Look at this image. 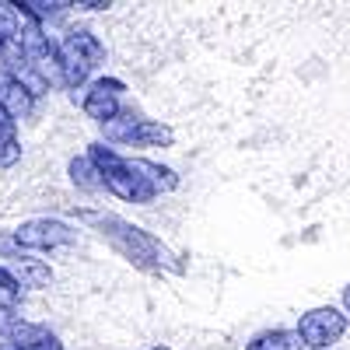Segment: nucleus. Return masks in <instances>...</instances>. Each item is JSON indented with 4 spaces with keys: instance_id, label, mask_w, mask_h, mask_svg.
<instances>
[{
    "instance_id": "15",
    "label": "nucleus",
    "mask_w": 350,
    "mask_h": 350,
    "mask_svg": "<svg viewBox=\"0 0 350 350\" xmlns=\"http://www.w3.org/2000/svg\"><path fill=\"white\" fill-rule=\"evenodd\" d=\"M21 301V287L18 280L8 273V267H0V312H14Z\"/></svg>"
},
{
    "instance_id": "14",
    "label": "nucleus",
    "mask_w": 350,
    "mask_h": 350,
    "mask_svg": "<svg viewBox=\"0 0 350 350\" xmlns=\"http://www.w3.org/2000/svg\"><path fill=\"white\" fill-rule=\"evenodd\" d=\"M21 36V11L18 4L0 0V39H18Z\"/></svg>"
},
{
    "instance_id": "13",
    "label": "nucleus",
    "mask_w": 350,
    "mask_h": 350,
    "mask_svg": "<svg viewBox=\"0 0 350 350\" xmlns=\"http://www.w3.org/2000/svg\"><path fill=\"white\" fill-rule=\"evenodd\" d=\"M295 347V333H287V329H267V333H259L245 350H291Z\"/></svg>"
},
{
    "instance_id": "12",
    "label": "nucleus",
    "mask_w": 350,
    "mask_h": 350,
    "mask_svg": "<svg viewBox=\"0 0 350 350\" xmlns=\"http://www.w3.org/2000/svg\"><path fill=\"white\" fill-rule=\"evenodd\" d=\"M70 183H74L77 189H88V193L102 189V175H98L95 161L88 158V154H81V158H74V161H70Z\"/></svg>"
},
{
    "instance_id": "11",
    "label": "nucleus",
    "mask_w": 350,
    "mask_h": 350,
    "mask_svg": "<svg viewBox=\"0 0 350 350\" xmlns=\"http://www.w3.org/2000/svg\"><path fill=\"white\" fill-rule=\"evenodd\" d=\"M130 165H133V172H137L154 193L179 189V175H175L168 165H158V161H148V158H130Z\"/></svg>"
},
{
    "instance_id": "4",
    "label": "nucleus",
    "mask_w": 350,
    "mask_h": 350,
    "mask_svg": "<svg viewBox=\"0 0 350 350\" xmlns=\"http://www.w3.org/2000/svg\"><path fill=\"white\" fill-rule=\"evenodd\" d=\"M109 144H133V148H172L175 130L158 120H140L133 112H120L109 123H102Z\"/></svg>"
},
{
    "instance_id": "6",
    "label": "nucleus",
    "mask_w": 350,
    "mask_h": 350,
    "mask_svg": "<svg viewBox=\"0 0 350 350\" xmlns=\"http://www.w3.org/2000/svg\"><path fill=\"white\" fill-rule=\"evenodd\" d=\"M14 242L21 249H39V252H49V249H64V245H74L77 242V231L56 217H32L14 228Z\"/></svg>"
},
{
    "instance_id": "9",
    "label": "nucleus",
    "mask_w": 350,
    "mask_h": 350,
    "mask_svg": "<svg viewBox=\"0 0 350 350\" xmlns=\"http://www.w3.org/2000/svg\"><path fill=\"white\" fill-rule=\"evenodd\" d=\"M0 109H4V116H8L11 123L28 120V116H32V109H36V98L28 95L11 74H4V70H0Z\"/></svg>"
},
{
    "instance_id": "19",
    "label": "nucleus",
    "mask_w": 350,
    "mask_h": 350,
    "mask_svg": "<svg viewBox=\"0 0 350 350\" xmlns=\"http://www.w3.org/2000/svg\"><path fill=\"white\" fill-rule=\"evenodd\" d=\"M343 308H347V312H350V284H347V287H343Z\"/></svg>"
},
{
    "instance_id": "18",
    "label": "nucleus",
    "mask_w": 350,
    "mask_h": 350,
    "mask_svg": "<svg viewBox=\"0 0 350 350\" xmlns=\"http://www.w3.org/2000/svg\"><path fill=\"white\" fill-rule=\"evenodd\" d=\"M0 137H14V123L4 116V109H0Z\"/></svg>"
},
{
    "instance_id": "2",
    "label": "nucleus",
    "mask_w": 350,
    "mask_h": 350,
    "mask_svg": "<svg viewBox=\"0 0 350 350\" xmlns=\"http://www.w3.org/2000/svg\"><path fill=\"white\" fill-rule=\"evenodd\" d=\"M56 60H60V84L77 92V88H84L88 77L105 64V46L92 32L74 28V32H67L56 42Z\"/></svg>"
},
{
    "instance_id": "10",
    "label": "nucleus",
    "mask_w": 350,
    "mask_h": 350,
    "mask_svg": "<svg viewBox=\"0 0 350 350\" xmlns=\"http://www.w3.org/2000/svg\"><path fill=\"white\" fill-rule=\"evenodd\" d=\"M11 277L18 280V287H46L53 280V270L46 267L42 259H32V256H21V252H11Z\"/></svg>"
},
{
    "instance_id": "7",
    "label": "nucleus",
    "mask_w": 350,
    "mask_h": 350,
    "mask_svg": "<svg viewBox=\"0 0 350 350\" xmlns=\"http://www.w3.org/2000/svg\"><path fill=\"white\" fill-rule=\"evenodd\" d=\"M123 92H126V84L120 81V77H98V81H92L88 84V92H84V102H81V109L92 116V120H98V123H109L112 116H120L123 109H120V98H123Z\"/></svg>"
},
{
    "instance_id": "20",
    "label": "nucleus",
    "mask_w": 350,
    "mask_h": 350,
    "mask_svg": "<svg viewBox=\"0 0 350 350\" xmlns=\"http://www.w3.org/2000/svg\"><path fill=\"white\" fill-rule=\"evenodd\" d=\"M151 350H172V347H165V343H158V347H151Z\"/></svg>"
},
{
    "instance_id": "1",
    "label": "nucleus",
    "mask_w": 350,
    "mask_h": 350,
    "mask_svg": "<svg viewBox=\"0 0 350 350\" xmlns=\"http://www.w3.org/2000/svg\"><path fill=\"white\" fill-rule=\"evenodd\" d=\"M95 224L102 228V235L120 249L130 262H137V267H144V270L172 267V252L154 235H148L144 228H137V224H130L123 217H95Z\"/></svg>"
},
{
    "instance_id": "8",
    "label": "nucleus",
    "mask_w": 350,
    "mask_h": 350,
    "mask_svg": "<svg viewBox=\"0 0 350 350\" xmlns=\"http://www.w3.org/2000/svg\"><path fill=\"white\" fill-rule=\"evenodd\" d=\"M0 350H64V343L49 326L11 319L8 323V340L0 343Z\"/></svg>"
},
{
    "instance_id": "16",
    "label": "nucleus",
    "mask_w": 350,
    "mask_h": 350,
    "mask_svg": "<svg viewBox=\"0 0 350 350\" xmlns=\"http://www.w3.org/2000/svg\"><path fill=\"white\" fill-rule=\"evenodd\" d=\"M21 161V144L14 137H0V168H14Z\"/></svg>"
},
{
    "instance_id": "3",
    "label": "nucleus",
    "mask_w": 350,
    "mask_h": 350,
    "mask_svg": "<svg viewBox=\"0 0 350 350\" xmlns=\"http://www.w3.org/2000/svg\"><path fill=\"white\" fill-rule=\"evenodd\" d=\"M88 158L95 161V168H98V175H102V186H105L112 196H120V200H126V203H151V200L158 196V193L133 172L130 158H120L112 148H105V144H92Z\"/></svg>"
},
{
    "instance_id": "17",
    "label": "nucleus",
    "mask_w": 350,
    "mask_h": 350,
    "mask_svg": "<svg viewBox=\"0 0 350 350\" xmlns=\"http://www.w3.org/2000/svg\"><path fill=\"white\" fill-rule=\"evenodd\" d=\"M70 8H81V11H105V8H112L109 0H77V4H70Z\"/></svg>"
},
{
    "instance_id": "5",
    "label": "nucleus",
    "mask_w": 350,
    "mask_h": 350,
    "mask_svg": "<svg viewBox=\"0 0 350 350\" xmlns=\"http://www.w3.org/2000/svg\"><path fill=\"white\" fill-rule=\"evenodd\" d=\"M347 333V315L333 305H323V308H312L298 319V340L312 350H326L333 343H340Z\"/></svg>"
}]
</instances>
